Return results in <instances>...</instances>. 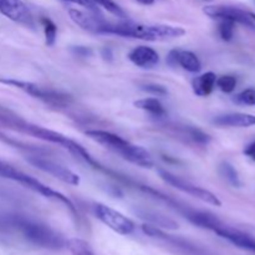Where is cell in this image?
<instances>
[{
	"mask_svg": "<svg viewBox=\"0 0 255 255\" xmlns=\"http://www.w3.org/2000/svg\"><path fill=\"white\" fill-rule=\"evenodd\" d=\"M0 231L16 232L32 246L50 251H60L66 246L64 238L54 229L21 214L0 212Z\"/></svg>",
	"mask_w": 255,
	"mask_h": 255,
	"instance_id": "cell-1",
	"label": "cell"
},
{
	"mask_svg": "<svg viewBox=\"0 0 255 255\" xmlns=\"http://www.w3.org/2000/svg\"><path fill=\"white\" fill-rule=\"evenodd\" d=\"M106 34L133 37V39L147 40V41H166V40L183 36L186 31L183 27L172 26V25H144L132 21H109Z\"/></svg>",
	"mask_w": 255,
	"mask_h": 255,
	"instance_id": "cell-2",
	"label": "cell"
},
{
	"mask_svg": "<svg viewBox=\"0 0 255 255\" xmlns=\"http://www.w3.org/2000/svg\"><path fill=\"white\" fill-rule=\"evenodd\" d=\"M86 134L97 143L104 146L105 148L120 154L122 158L127 159L137 166L144 167V168H149L153 166L151 154L146 149L126 141L117 134L111 133L109 131H102V129H90V131H86Z\"/></svg>",
	"mask_w": 255,
	"mask_h": 255,
	"instance_id": "cell-3",
	"label": "cell"
},
{
	"mask_svg": "<svg viewBox=\"0 0 255 255\" xmlns=\"http://www.w3.org/2000/svg\"><path fill=\"white\" fill-rule=\"evenodd\" d=\"M0 84L9 85V86L16 87V89L21 90V91L26 92L30 96H34L35 99L41 100L42 102L51 106H66L71 102V97L69 95L64 94L61 91H56V90L49 89V87H42L36 84L26 81H20V80L15 79H0Z\"/></svg>",
	"mask_w": 255,
	"mask_h": 255,
	"instance_id": "cell-4",
	"label": "cell"
},
{
	"mask_svg": "<svg viewBox=\"0 0 255 255\" xmlns=\"http://www.w3.org/2000/svg\"><path fill=\"white\" fill-rule=\"evenodd\" d=\"M158 173L159 177H161L167 184L179 189V191L183 192V193L189 194V196L194 197V198L199 199V201L204 202V203L212 204V206H222L221 199H219L216 194L212 193V192L207 191V189L202 188V187L196 186V184L191 183L189 181H186V179L181 178V177L176 176V174L171 173V172L166 171V169H158Z\"/></svg>",
	"mask_w": 255,
	"mask_h": 255,
	"instance_id": "cell-5",
	"label": "cell"
},
{
	"mask_svg": "<svg viewBox=\"0 0 255 255\" xmlns=\"http://www.w3.org/2000/svg\"><path fill=\"white\" fill-rule=\"evenodd\" d=\"M26 161L36 168L41 169L45 173L51 174L55 178L60 179L64 183L71 184V186H79L80 184V177L76 173H74L71 169L66 168L62 164L50 159L49 157L40 156V154H27Z\"/></svg>",
	"mask_w": 255,
	"mask_h": 255,
	"instance_id": "cell-6",
	"label": "cell"
},
{
	"mask_svg": "<svg viewBox=\"0 0 255 255\" xmlns=\"http://www.w3.org/2000/svg\"><path fill=\"white\" fill-rule=\"evenodd\" d=\"M95 214L105 226L122 236H128L134 231L133 222L120 212L112 209L111 207L101 203L95 204Z\"/></svg>",
	"mask_w": 255,
	"mask_h": 255,
	"instance_id": "cell-7",
	"label": "cell"
},
{
	"mask_svg": "<svg viewBox=\"0 0 255 255\" xmlns=\"http://www.w3.org/2000/svg\"><path fill=\"white\" fill-rule=\"evenodd\" d=\"M0 128L11 129V131L36 137L39 139L41 138V134L44 132V128L41 126L26 121L16 112L4 106H0Z\"/></svg>",
	"mask_w": 255,
	"mask_h": 255,
	"instance_id": "cell-8",
	"label": "cell"
},
{
	"mask_svg": "<svg viewBox=\"0 0 255 255\" xmlns=\"http://www.w3.org/2000/svg\"><path fill=\"white\" fill-rule=\"evenodd\" d=\"M203 11L212 19L231 20L233 22H239V24L254 27L251 15L238 7L226 6V5H209V6L204 7Z\"/></svg>",
	"mask_w": 255,
	"mask_h": 255,
	"instance_id": "cell-9",
	"label": "cell"
},
{
	"mask_svg": "<svg viewBox=\"0 0 255 255\" xmlns=\"http://www.w3.org/2000/svg\"><path fill=\"white\" fill-rule=\"evenodd\" d=\"M162 128L166 129L169 134L177 136L178 138L183 139L186 142H193V143L206 146L211 142V136L201 128L194 126H184V125L176 124H166L162 125Z\"/></svg>",
	"mask_w": 255,
	"mask_h": 255,
	"instance_id": "cell-10",
	"label": "cell"
},
{
	"mask_svg": "<svg viewBox=\"0 0 255 255\" xmlns=\"http://www.w3.org/2000/svg\"><path fill=\"white\" fill-rule=\"evenodd\" d=\"M0 12L12 21L34 26L31 12L21 0H0Z\"/></svg>",
	"mask_w": 255,
	"mask_h": 255,
	"instance_id": "cell-11",
	"label": "cell"
},
{
	"mask_svg": "<svg viewBox=\"0 0 255 255\" xmlns=\"http://www.w3.org/2000/svg\"><path fill=\"white\" fill-rule=\"evenodd\" d=\"M69 15L82 29L91 32L104 34V27L106 25L107 20L102 19L101 16H97L96 12H85L77 9H70Z\"/></svg>",
	"mask_w": 255,
	"mask_h": 255,
	"instance_id": "cell-12",
	"label": "cell"
},
{
	"mask_svg": "<svg viewBox=\"0 0 255 255\" xmlns=\"http://www.w3.org/2000/svg\"><path fill=\"white\" fill-rule=\"evenodd\" d=\"M128 59L136 66L142 67V69H152L159 62V55L152 47L137 46L129 52Z\"/></svg>",
	"mask_w": 255,
	"mask_h": 255,
	"instance_id": "cell-13",
	"label": "cell"
},
{
	"mask_svg": "<svg viewBox=\"0 0 255 255\" xmlns=\"http://www.w3.org/2000/svg\"><path fill=\"white\" fill-rule=\"evenodd\" d=\"M168 61L171 65H179L182 69L188 72H198L201 70V60L196 54L187 50H173L168 56Z\"/></svg>",
	"mask_w": 255,
	"mask_h": 255,
	"instance_id": "cell-14",
	"label": "cell"
},
{
	"mask_svg": "<svg viewBox=\"0 0 255 255\" xmlns=\"http://www.w3.org/2000/svg\"><path fill=\"white\" fill-rule=\"evenodd\" d=\"M216 233L218 234L222 238L227 239L231 243H233L234 246L239 247V248L247 249V251L255 252V239L253 237H251L249 234L243 233V232H239L237 229L229 228V227L223 226L222 228H219L218 231H216Z\"/></svg>",
	"mask_w": 255,
	"mask_h": 255,
	"instance_id": "cell-15",
	"label": "cell"
},
{
	"mask_svg": "<svg viewBox=\"0 0 255 255\" xmlns=\"http://www.w3.org/2000/svg\"><path fill=\"white\" fill-rule=\"evenodd\" d=\"M213 124L221 127H251L255 126V115L232 112L214 117Z\"/></svg>",
	"mask_w": 255,
	"mask_h": 255,
	"instance_id": "cell-16",
	"label": "cell"
},
{
	"mask_svg": "<svg viewBox=\"0 0 255 255\" xmlns=\"http://www.w3.org/2000/svg\"><path fill=\"white\" fill-rule=\"evenodd\" d=\"M0 142L7 146L12 147V148H16L19 151H22L24 153L27 154H40V156H46L49 154V151L41 148L40 146H35V144L26 143V142H22L20 139L14 138V137H10L7 134H5L4 132L0 131Z\"/></svg>",
	"mask_w": 255,
	"mask_h": 255,
	"instance_id": "cell-17",
	"label": "cell"
},
{
	"mask_svg": "<svg viewBox=\"0 0 255 255\" xmlns=\"http://www.w3.org/2000/svg\"><path fill=\"white\" fill-rule=\"evenodd\" d=\"M217 76L214 72H206V74L201 75V76L196 77L192 81V87H193V92L197 96L206 97L212 94L216 85Z\"/></svg>",
	"mask_w": 255,
	"mask_h": 255,
	"instance_id": "cell-18",
	"label": "cell"
},
{
	"mask_svg": "<svg viewBox=\"0 0 255 255\" xmlns=\"http://www.w3.org/2000/svg\"><path fill=\"white\" fill-rule=\"evenodd\" d=\"M137 214L141 217L142 219L148 222L153 227H161V228L166 229H177L178 224L173 221V219L168 218V217L163 216V214L158 213L154 211H146V209H141L137 211Z\"/></svg>",
	"mask_w": 255,
	"mask_h": 255,
	"instance_id": "cell-19",
	"label": "cell"
},
{
	"mask_svg": "<svg viewBox=\"0 0 255 255\" xmlns=\"http://www.w3.org/2000/svg\"><path fill=\"white\" fill-rule=\"evenodd\" d=\"M134 106L137 109H141L143 111L148 112V114L153 115L156 117H161L166 115V110H164L163 105L159 102V100L154 99V97H148V99H142L134 102Z\"/></svg>",
	"mask_w": 255,
	"mask_h": 255,
	"instance_id": "cell-20",
	"label": "cell"
},
{
	"mask_svg": "<svg viewBox=\"0 0 255 255\" xmlns=\"http://www.w3.org/2000/svg\"><path fill=\"white\" fill-rule=\"evenodd\" d=\"M27 176H29V174L19 171V169H16L10 163L0 159V177H1V178L10 179V181H14L22 186V184L25 183V181H26Z\"/></svg>",
	"mask_w": 255,
	"mask_h": 255,
	"instance_id": "cell-21",
	"label": "cell"
},
{
	"mask_svg": "<svg viewBox=\"0 0 255 255\" xmlns=\"http://www.w3.org/2000/svg\"><path fill=\"white\" fill-rule=\"evenodd\" d=\"M219 173L221 176L228 182L229 184H232L236 188H239L242 186L241 178H239V174L237 172V169L232 166L228 162H222V164L219 166Z\"/></svg>",
	"mask_w": 255,
	"mask_h": 255,
	"instance_id": "cell-22",
	"label": "cell"
},
{
	"mask_svg": "<svg viewBox=\"0 0 255 255\" xmlns=\"http://www.w3.org/2000/svg\"><path fill=\"white\" fill-rule=\"evenodd\" d=\"M66 246L72 255H95L91 247L81 239H70L66 242Z\"/></svg>",
	"mask_w": 255,
	"mask_h": 255,
	"instance_id": "cell-23",
	"label": "cell"
},
{
	"mask_svg": "<svg viewBox=\"0 0 255 255\" xmlns=\"http://www.w3.org/2000/svg\"><path fill=\"white\" fill-rule=\"evenodd\" d=\"M41 24L44 26V34H45V42L47 46H54L55 41H56L57 35V26L52 20L49 17H42Z\"/></svg>",
	"mask_w": 255,
	"mask_h": 255,
	"instance_id": "cell-24",
	"label": "cell"
},
{
	"mask_svg": "<svg viewBox=\"0 0 255 255\" xmlns=\"http://www.w3.org/2000/svg\"><path fill=\"white\" fill-rule=\"evenodd\" d=\"M234 25L236 22L231 20H221V24L218 26L219 36L224 41H231L234 36Z\"/></svg>",
	"mask_w": 255,
	"mask_h": 255,
	"instance_id": "cell-25",
	"label": "cell"
},
{
	"mask_svg": "<svg viewBox=\"0 0 255 255\" xmlns=\"http://www.w3.org/2000/svg\"><path fill=\"white\" fill-rule=\"evenodd\" d=\"M94 1L96 2L99 6H102L109 12L116 15L117 17H126V14H125V11L122 10V7L120 6L117 2H115L114 0H94Z\"/></svg>",
	"mask_w": 255,
	"mask_h": 255,
	"instance_id": "cell-26",
	"label": "cell"
},
{
	"mask_svg": "<svg viewBox=\"0 0 255 255\" xmlns=\"http://www.w3.org/2000/svg\"><path fill=\"white\" fill-rule=\"evenodd\" d=\"M217 86L222 90L226 94H231V92L234 91L237 86V79L232 75H224V76H221L219 79H217L216 81Z\"/></svg>",
	"mask_w": 255,
	"mask_h": 255,
	"instance_id": "cell-27",
	"label": "cell"
},
{
	"mask_svg": "<svg viewBox=\"0 0 255 255\" xmlns=\"http://www.w3.org/2000/svg\"><path fill=\"white\" fill-rule=\"evenodd\" d=\"M234 101L239 105H247V106H254L255 105V90L247 89L241 94L234 97Z\"/></svg>",
	"mask_w": 255,
	"mask_h": 255,
	"instance_id": "cell-28",
	"label": "cell"
},
{
	"mask_svg": "<svg viewBox=\"0 0 255 255\" xmlns=\"http://www.w3.org/2000/svg\"><path fill=\"white\" fill-rule=\"evenodd\" d=\"M142 90L149 92V94L157 95V96H161V95H166L167 94L166 87L161 86V85H146V86L142 87Z\"/></svg>",
	"mask_w": 255,
	"mask_h": 255,
	"instance_id": "cell-29",
	"label": "cell"
},
{
	"mask_svg": "<svg viewBox=\"0 0 255 255\" xmlns=\"http://www.w3.org/2000/svg\"><path fill=\"white\" fill-rule=\"evenodd\" d=\"M72 52L80 57H87L92 54L91 49L86 46H74L72 47Z\"/></svg>",
	"mask_w": 255,
	"mask_h": 255,
	"instance_id": "cell-30",
	"label": "cell"
},
{
	"mask_svg": "<svg viewBox=\"0 0 255 255\" xmlns=\"http://www.w3.org/2000/svg\"><path fill=\"white\" fill-rule=\"evenodd\" d=\"M243 152L247 157H249V158H252L253 161H255V139L252 142V143H249L246 148H244Z\"/></svg>",
	"mask_w": 255,
	"mask_h": 255,
	"instance_id": "cell-31",
	"label": "cell"
},
{
	"mask_svg": "<svg viewBox=\"0 0 255 255\" xmlns=\"http://www.w3.org/2000/svg\"><path fill=\"white\" fill-rule=\"evenodd\" d=\"M137 1L143 5H152L154 2V0H137Z\"/></svg>",
	"mask_w": 255,
	"mask_h": 255,
	"instance_id": "cell-32",
	"label": "cell"
},
{
	"mask_svg": "<svg viewBox=\"0 0 255 255\" xmlns=\"http://www.w3.org/2000/svg\"><path fill=\"white\" fill-rule=\"evenodd\" d=\"M249 15H251V17H252V19L255 20V14H253V12H251V14H249Z\"/></svg>",
	"mask_w": 255,
	"mask_h": 255,
	"instance_id": "cell-33",
	"label": "cell"
},
{
	"mask_svg": "<svg viewBox=\"0 0 255 255\" xmlns=\"http://www.w3.org/2000/svg\"><path fill=\"white\" fill-rule=\"evenodd\" d=\"M206 1H209V0H206Z\"/></svg>",
	"mask_w": 255,
	"mask_h": 255,
	"instance_id": "cell-34",
	"label": "cell"
}]
</instances>
